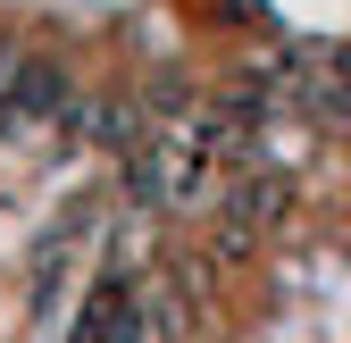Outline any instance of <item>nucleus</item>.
I'll list each match as a JSON object with an SVG mask.
<instances>
[{"instance_id": "nucleus-1", "label": "nucleus", "mask_w": 351, "mask_h": 343, "mask_svg": "<svg viewBox=\"0 0 351 343\" xmlns=\"http://www.w3.org/2000/svg\"><path fill=\"white\" fill-rule=\"evenodd\" d=\"M67 109V75L42 67V59H17L9 75V101H0V126H17V134H34V126H51Z\"/></svg>"}]
</instances>
